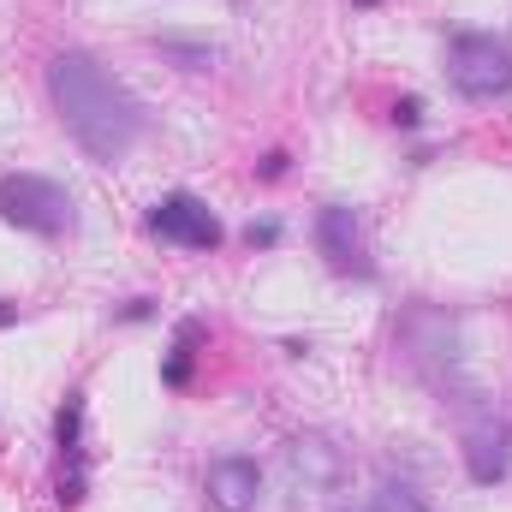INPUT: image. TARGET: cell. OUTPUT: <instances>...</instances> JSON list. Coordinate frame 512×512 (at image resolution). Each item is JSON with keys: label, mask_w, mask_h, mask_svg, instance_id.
Listing matches in <instances>:
<instances>
[{"label": "cell", "mask_w": 512, "mask_h": 512, "mask_svg": "<svg viewBox=\"0 0 512 512\" xmlns=\"http://www.w3.org/2000/svg\"><path fill=\"white\" fill-rule=\"evenodd\" d=\"M161 54L179 60L185 72H209L215 66V48H203V42H161Z\"/></svg>", "instance_id": "obj_10"}, {"label": "cell", "mask_w": 512, "mask_h": 512, "mask_svg": "<svg viewBox=\"0 0 512 512\" xmlns=\"http://www.w3.org/2000/svg\"><path fill=\"white\" fill-rule=\"evenodd\" d=\"M393 120H399V126H423V102H417V96H405V102L393 108Z\"/></svg>", "instance_id": "obj_12"}, {"label": "cell", "mask_w": 512, "mask_h": 512, "mask_svg": "<svg viewBox=\"0 0 512 512\" xmlns=\"http://www.w3.org/2000/svg\"><path fill=\"white\" fill-rule=\"evenodd\" d=\"M245 239H251V251H256V245H274V239H280V227H274V221H262V227H251Z\"/></svg>", "instance_id": "obj_13"}, {"label": "cell", "mask_w": 512, "mask_h": 512, "mask_svg": "<svg viewBox=\"0 0 512 512\" xmlns=\"http://www.w3.org/2000/svg\"><path fill=\"white\" fill-rule=\"evenodd\" d=\"M203 483H209V501H215L221 512H251L256 495H262V471H256V459H239V453H233V459H215Z\"/></svg>", "instance_id": "obj_8"}, {"label": "cell", "mask_w": 512, "mask_h": 512, "mask_svg": "<svg viewBox=\"0 0 512 512\" xmlns=\"http://www.w3.org/2000/svg\"><path fill=\"white\" fill-rule=\"evenodd\" d=\"M54 435H60V453H66L72 465H84V447H78V435H84V399H78V393L60 405V423H54Z\"/></svg>", "instance_id": "obj_9"}, {"label": "cell", "mask_w": 512, "mask_h": 512, "mask_svg": "<svg viewBox=\"0 0 512 512\" xmlns=\"http://www.w3.org/2000/svg\"><path fill=\"white\" fill-rule=\"evenodd\" d=\"M447 78L471 102H495L512 90V42L489 30H459L447 42Z\"/></svg>", "instance_id": "obj_2"}, {"label": "cell", "mask_w": 512, "mask_h": 512, "mask_svg": "<svg viewBox=\"0 0 512 512\" xmlns=\"http://www.w3.org/2000/svg\"><path fill=\"white\" fill-rule=\"evenodd\" d=\"M286 477L298 495H328V489H340L346 459L328 435H298V441H286Z\"/></svg>", "instance_id": "obj_5"}, {"label": "cell", "mask_w": 512, "mask_h": 512, "mask_svg": "<svg viewBox=\"0 0 512 512\" xmlns=\"http://www.w3.org/2000/svg\"><path fill=\"white\" fill-rule=\"evenodd\" d=\"M376 507H382V512H429V501H423V495H417L411 483H382Z\"/></svg>", "instance_id": "obj_11"}, {"label": "cell", "mask_w": 512, "mask_h": 512, "mask_svg": "<svg viewBox=\"0 0 512 512\" xmlns=\"http://www.w3.org/2000/svg\"><path fill=\"white\" fill-rule=\"evenodd\" d=\"M316 251L328 256V268H334V274H358V280H370L364 227H358V215H352L346 203H328V209L316 215Z\"/></svg>", "instance_id": "obj_6"}, {"label": "cell", "mask_w": 512, "mask_h": 512, "mask_svg": "<svg viewBox=\"0 0 512 512\" xmlns=\"http://www.w3.org/2000/svg\"><path fill=\"white\" fill-rule=\"evenodd\" d=\"M48 90H54V108H60L66 131L78 137V149L102 167L126 161L131 143L143 137V108L126 96V84L78 48L48 60Z\"/></svg>", "instance_id": "obj_1"}, {"label": "cell", "mask_w": 512, "mask_h": 512, "mask_svg": "<svg viewBox=\"0 0 512 512\" xmlns=\"http://www.w3.org/2000/svg\"><path fill=\"white\" fill-rule=\"evenodd\" d=\"M0 221H12L36 239H60V233H72V191H60L54 179H36V173H12V179H0Z\"/></svg>", "instance_id": "obj_3"}, {"label": "cell", "mask_w": 512, "mask_h": 512, "mask_svg": "<svg viewBox=\"0 0 512 512\" xmlns=\"http://www.w3.org/2000/svg\"><path fill=\"white\" fill-rule=\"evenodd\" d=\"M12 322H18V310H12V304L0 298V328H12Z\"/></svg>", "instance_id": "obj_14"}, {"label": "cell", "mask_w": 512, "mask_h": 512, "mask_svg": "<svg viewBox=\"0 0 512 512\" xmlns=\"http://www.w3.org/2000/svg\"><path fill=\"white\" fill-rule=\"evenodd\" d=\"M149 233L167 239V245H185V251H215V245H221V221H215V209H209L203 197H191V191L161 197V203L149 209Z\"/></svg>", "instance_id": "obj_4"}, {"label": "cell", "mask_w": 512, "mask_h": 512, "mask_svg": "<svg viewBox=\"0 0 512 512\" xmlns=\"http://www.w3.org/2000/svg\"><path fill=\"white\" fill-rule=\"evenodd\" d=\"M358 6H382V0H358Z\"/></svg>", "instance_id": "obj_15"}, {"label": "cell", "mask_w": 512, "mask_h": 512, "mask_svg": "<svg viewBox=\"0 0 512 512\" xmlns=\"http://www.w3.org/2000/svg\"><path fill=\"white\" fill-rule=\"evenodd\" d=\"M465 471L471 483H501L512 471V423L507 417H483L465 429Z\"/></svg>", "instance_id": "obj_7"}]
</instances>
